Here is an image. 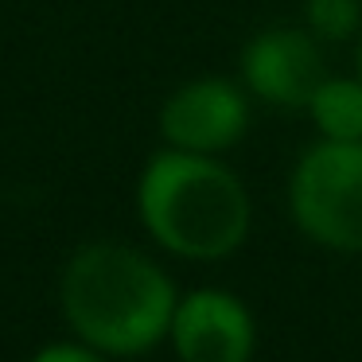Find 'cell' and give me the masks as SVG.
<instances>
[{"mask_svg": "<svg viewBox=\"0 0 362 362\" xmlns=\"http://www.w3.org/2000/svg\"><path fill=\"white\" fill-rule=\"evenodd\" d=\"M63 312L102 354H141L172 331L175 288L144 253L94 242L63 273Z\"/></svg>", "mask_w": 362, "mask_h": 362, "instance_id": "cell-1", "label": "cell"}, {"mask_svg": "<svg viewBox=\"0 0 362 362\" xmlns=\"http://www.w3.org/2000/svg\"><path fill=\"white\" fill-rule=\"evenodd\" d=\"M136 206L152 238L191 261L226 257L250 230V199L238 175L195 152H160L141 175Z\"/></svg>", "mask_w": 362, "mask_h": 362, "instance_id": "cell-2", "label": "cell"}, {"mask_svg": "<svg viewBox=\"0 0 362 362\" xmlns=\"http://www.w3.org/2000/svg\"><path fill=\"white\" fill-rule=\"evenodd\" d=\"M292 218L312 242L362 253V141H323L296 164Z\"/></svg>", "mask_w": 362, "mask_h": 362, "instance_id": "cell-3", "label": "cell"}, {"mask_svg": "<svg viewBox=\"0 0 362 362\" xmlns=\"http://www.w3.org/2000/svg\"><path fill=\"white\" fill-rule=\"evenodd\" d=\"M160 133L175 152L211 156L245 133V102L230 82L203 78L175 90L160 110Z\"/></svg>", "mask_w": 362, "mask_h": 362, "instance_id": "cell-4", "label": "cell"}, {"mask_svg": "<svg viewBox=\"0 0 362 362\" xmlns=\"http://www.w3.org/2000/svg\"><path fill=\"white\" fill-rule=\"evenodd\" d=\"M168 335L183 362H250L253 354V320L245 304L214 288L183 296Z\"/></svg>", "mask_w": 362, "mask_h": 362, "instance_id": "cell-5", "label": "cell"}, {"mask_svg": "<svg viewBox=\"0 0 362 362\" xmlns=\"http://www.w3.org/2000/svg\"><path fill=\"white\" fill-rule=\"evenodd\" d=\"M242 74L253 94L273 105H284V110L312 105L315 90L327 82L312 35L292 32V28L261 32L242 55Z\"/></svg>", "mask_w": 362, "mask_h": 362, "instance_id": "cell-6", "label": "cell"}, {"mask_svg": "<svg viewBox=\"0 0 362 362\" xmlns=\"http://www.w3.org/2000/svg\"><path fill=\"white\" fill-rule=\"evenodd\" d=\"M312 121L323 141L354 144L362 141V82L358 78H327L312 98Z\"/></svg>", "mask_w": 362, "mask_h": 362, "instance_id": "cell-7", "label": "cell"}, {"mask_svg": "<svg viewBox=\"0 0 362 362\" xmlns=\"http://www.w3.org/2000/svg\"><path fill=\"white\" fill-rule=\"evenodd\" d=\"M308 24L323 40H346L358 28V0H308Z\"/></svg>", "mask_w": 362, "mask_h": 362, "instance_id": "cell-8", "label": "cell"}, {"mask_svg": "<svg viewBox=\"0 0 362 362\" xmlns=\"http://www.w3.org/2000/svg\"><path fill=\"white\" fill-rule=\"evenodd\" d=\"M32 362H105V358H102V351H94V346L55 343V346H43Z\"/></svg>", "mask_w": 362, "mask_h": 362, "instance_id": "cell-9", "label": "cell"}, {"mask_svg": "<svg viewBox=\"0 0 362 362\" xmlns=\"http://www.w3.org/2000/svg\"><path fill=\"white\" fill-rule=\"evenodd\" d=\"M354 63H358V82H362V47H358V55H354Z\"/></svg>", "mask_w": 362, "mask_h": 362, "instance_id": "cell-10", "label": "cell"}]
</instances>
